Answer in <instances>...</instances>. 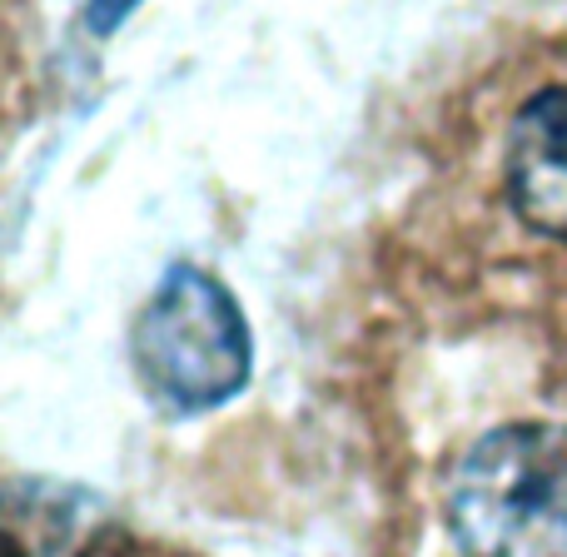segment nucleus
<instances>
[{
	"label": "nucleus",
	"mask_w": 567,
	"mask_h": 557,
	"mask_svg": "<svg viewBox=\"0 0 567 557\" xmlns=\"http://www.w3.org/2000/svg\"><path fill=\"white\" fill-rule=\"evenodd\" d=\"M449 528L463 557H567V429L513 423L449 473Z\"/></svg>",
	"instance_id": "1"
},
{
	"label": "nucleus",
	"mask_w": 567,
	"mask_h": 557,
	"mask_svg": "<svg viewBox=\"0 0 567 557\" xmlns=\"http://www.w3.org/2000/svg\"><path fill=\"white\" fill-rule=\"evenodd\" d=\"M135 369L175 409H215L249 379V329L229 289L205 269L175 265L135 323Z\"/></svg>",
	"instance_id": "2"
},
{
	"label": "nucleus",
	"mask_w": 567,
	"mask_h": 557,
	"mask_svg": "<svg viewBox=\"0 0 567 557\" xmlns=\"http://www.w3.org/2000/svg\"><path fill=\"white\" fill-rule=\"evenodd\" d=\"M513 209L538 235L567 239V90L538 95L508 140Z\"/></svg>",
	"instance_id": "3"
},
{
	"label": "nucleus",
	"mask_w": 567,
	"mask_h": 557,
	"mask_svg": "<svg viewBox=\"0 0 567 557\" xmlns=\"http://www.w3.org/2000/svg\"><path fill=\"white\" fill-rule=\"evenodd\" d=\"M135 6H140V0H90L85 20H90V25L100 30V35H105V30H115L120 20H125L130 10H135Z\"/></svg>",
	"instance_id": "4"
}]
</instances>
